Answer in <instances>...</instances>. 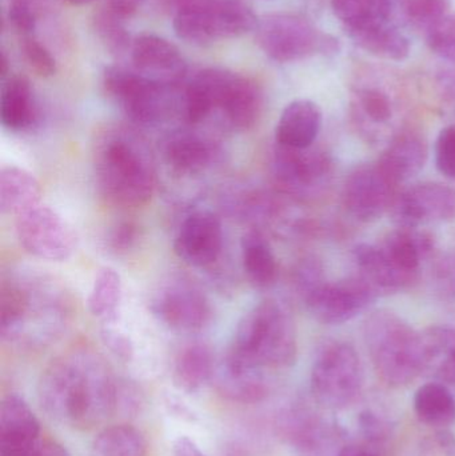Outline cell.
<instances>
[{"label": "cell", "instance_id": "53", "mask_svg": "<svg viewBox=\"0 0 455 456\" xmlns=\"http://www.w3.org/2000/svg\"><path fill=\"white\" fill-rule=\"evenodd\" d=\"M336 456H378L371 449L362 446L344 447Z\"/></svg>", "mask_w": 455, "mask_h": 456}, {"label": "cell", "instance_id": "39", "mask_svg": "<svg viewBox=\"0 0 455 456\" xmlns=\"http://www.w3.org/2000/svg\"><path fill=\"white\" fill-rule=\"evenodd\" d=\"M427 40L435 55L455 63V12L448 13L427 29Z\"/></svg>", "mask_w": 455, "mask_h": 456}, {"label": "cell", "instance_id": "43", "mask_svg": "<svg viewBox=\"0 0 455 456\" xmlns=\"http://www.w3.org/2000/svg\"><path fill=\"white\" fill-rule=\"evenodd\" d=\"M322 265L314 257H306L297 265L293 273V283L302 299L325 281Z\"/></svg>", "mask_w": 455, "mask_h": 456}, {"label": "cell", "instance_id": "13", "mask_svg": "<svg viewBox=\"0 0 455 456\" xmlns=\"http://www.w3.org/2000/svg\"><path fill=\"white\" fill-rule=\"evenodd\" d=\"M378 297L363 279L354 275L334 281L325 279L302 300L318 322L338 326L365 313Z\"/></svg>", "mask_w": 455, "mask_h": 456}, {"label": "cell", "instance_id": "37", "mask_svg": "<svg viewBox=\"0 0 455 456\" xmlns=\"http://www.w3.org/2000/svg\"><path fill=\"white\" fill-rule=\"evenodd\" d=\"M93 31L109 53L114 55H125L131 51L134 40L125 24V18L118 15L109 7L102 8L93 15Z\"/></svg>", "mask_w": 455, "mask_h": 456}, {"label": "cell", "instance_id": "23", "mask_svg": "<svg viewBox=\"0 0 455 456\" xmlns=\"http://www.w3.org/2000/svg\"><path fill=\"white\" fill-rule=\"evenodd\" d=\"M322 127V111L309 99H298L286 106L275 128V143L290 149L314 146Z\"/></svg>", "mask_w": 455, "mask_h": 456}, {"label": "cell", "instance_id": "15", "mask_svg": "<svg viewBox=\"0 0 455 456\" xmlns=\"http://www.w3.org/2000/svg\"><path fill=\"white\" fill-rule=\"evenodd\" d=\"M398 227L421 228L455 221V189L424 182L398 191L389 211Z\"/></svg>", "mask_w": 455, "mask_h": 456}, {"label": "cell", "instance_id": "1", "mask_svg": "<svg viewBox=\"0 0 455 456\" xmlns=\"http://www.w3.org/2000/svg\"><path fill=\"white\" fill-rule=\"evenodd\" d=\"M39 399L48 415L77 428H93L117 410V380L90 354L56 359L43 372Z\"/></svg>", "mask_w": 455, "mask_h": 456}, {"label": "cell", "instance_id": "54", "mask_svg": "<svg viewBox=\"0 0 455 456\" xmlns=\"http://www.w3.org/2000/svg\"><path fill=\"white\" fill-rule=\"evenodd\" d=\"M0 77H2V80L7 79L10 77V64H8V58L5 53H2V58H0Z\"/></svg>", "mask_w": 455, "mask_h": 456}, {"label": "cell", "instance_id": "4", "mask_svg": "<svg viewBox=\"0 0 455 456\" xmlns=\"http://www.w3.org/2000/svg\"><path fill=\"white\" fill-rule=\"evenodd\" d=\"M298 353L297 331L288 308L277 300L258 303L240 318L229 356L258 367L283 369Z\"/></svg>", "mask_w": 455, "mask_h": 456}, {"label": "cell", "instance_id": "26", "mask_svg": "<svg viewBox=\"0 0 455 456\" xmlns=\"http://www.w3.org/2000/svg\"><path fill=\"white\" fill-rule=\"evenodd\" d=\"M346 32L358 47L377 58L403 61L410 53L408 37L390 24V20L352 27Z\"/></svg>", "mask_w": 455, "mask_h": 456}, {"label": "cell", "instance_id": "32", "mask_svg": "<svg viewBox=\"0 0 455 456\" xmlns=\"http://www.w3.org/2000/svg\"><path fill=\"white\" fill-rule=\"evenodd\" d=\"M242 263L254 289H267L278 278V263L269 241L261 232L251 231L242 239Z\"/></svg>", "mask_w": 455, "mask_h": 456}, {"label": "cell", "instance_id": "24", "mask_svg": "<svg viewBox=\"0 0 455 456\" xmlns=\"http://www.w3.org/2000/svg\"><path fill=\"white\" fill-rule=\"evenodd\" d=\"M0 93V120L5 130L24 133L37 122V104L28 80L12 75L2 80Z\"/></svg>", "mask_w": 455, "mask_h": 456}, {"label": "cell", "instance_id": "45", "mask_svg": "<svg viewBox=\"0 0 455 456\" xmlns=\"http://www.w3.org/2000/svg\"><path fill=\"white\" fill-rule=\"evenodd\" d=\"M141 238V230L134 222H120L110 231L109 247L117 254H126L133 249Z\"/></svg>", "mask_w": 455, "mask_h": 456}, {"label": "cell", "instance_id": "44", "mask_svg": "<svg viewBox=\"0 0 455 456\" xmlns=\"http://www.w3.org/2000/svg\"><path fill=\"white\" fill-rule=\"evenodd\" d=\"M101 338L110 353L119 359L123 363H130L135 355V347L131 338L122 330L114 327V324H103L101 330Z\"/></svg>", "mask_w": 455, "mask_h": 456}, {"label": "cell", "instance_id": "14", "mask_svg": "<svg viewBox=\"0 0 455 456\" xmlns=\"http://www.w3.org/2000/svg\"><path fill=\"white\" fill-rule=\"evenodd\" d=\"M158 321L179 332H198L210 324V300L191 281L178 278L160 287L150 305Z\"/></svg>", "mask_w": 455, "mask_h": 456}, {"label": "cell", "instance_id": "16", "mask_svg": "<svg viewBox=\"0 0 455 456\" xmlns=\"http://www.w3.org/2000/svg\"><path fill=\"white\" fill-rule=\"evenodd\" d=\"M398 187L387 179L378 165H363L347 176L342 200L347 213L363 224L378 221L392 208Z\"/></svg>", "mask_w": 455, "mask_h": 456}, {"label": "cell", "instance_id": "33", "mask_svg": "<svg viewBox=\"0 0 455 456\" xmlns=\"http://www.w3.org/2000/svg\"><path fill=\"white\" fill-rule=\"evenodd\" d=\"M414 411L425 425L449 428L455 423L454 395L445 383H427L414 395Z\"/></svg>", "mask_w": 455, "mask_h": 456}, {"label": "cell", "instance_id": "46", "mask_svg": "<svg viewBox=\"0 0 455 456\" xmlns=\"http://www.w3.org/2000/svg\"><path fill=\"white\" fill-rule=\"evenodd\" d=\"M7 16L11 27H12L21 37L34 35L35 27H37V16H35V11L32 10L31 3H11Z\"/></svg>", "mask_w": 455, "mask_h": 456}, {"label": "cell", "instance_id": "51", "mask_svg": "<svg viewBox=\"0 0 455 456\" xmlns=\"http://www.w3.org/2000/svg\"><path fill=\"white\" fill-rule=\"evenodd\" d=\"M35 456H69L66 447L55 441L40 442L39 447Z\"/></svg>", "mask_w": 455, "mask_h": 456}, {"label": "cell", "instance_id": "12", "mask_svg": "<svg viewBox=\"0 0 455 456\" xmlns=\"http://www.w3.org/2000/svg\"><path fill=\"white\" fill-rule=\"evenodd\" d=\"M15 230L23 248L48 262H64L77 249L72 227L50 206L40 205L15 216Z\"/></svg>", "mask_w": 455, "mask_h": 456}, {"label": "cell", "instance_id": "42", "mask_svg": "<svg viewBox=\"0 0 455 456\" xmlns=\"http://www.w3.org/2000/svg\"><path fill=\"white\" fill-rule=\"evenodd\" d=\"M435 165L446 178L455 181V123L441 131L435 142Z\"/></svg>", "mask_w": 455, "mask_h": 456}, {"label": "cell", "instance_id": "8", "mask_svg": "<svg viewBox=\"0 0 455 456\" xmlns=\"http://www.w3.org/2000/svg\"><path fill=\"white\" fill-rule=\"evenodd\" d=\"M256 24L258 19L245 0H203L174 13L173 21L179 39L195 45L240 37Z\"/></svg>", "mask_w": 455, "mask_h": 456}, {"label": "cell", "instance_id": "52", "mask_svg": "<svg viewBox=\"0 0 455 456\" xmlns=\"http://www.w3.org/2000/svg\"><path fill=\"white\" fill-rule=\"evenodd\" d=\"M159 2L162 3L166 10L171 11L174 15L178 11L190 7V5L197 4V3L202 2V0H159Z\"/></svg>", "mask_w": 455, "mask_h": 456}, {"label": "cell", "instance_id": "47", "mask_svg": "<svg viewBox=\"0 0 455 456\" xmlns=\"http://www.w3.org/2000/svg\"><path fill=\"white\" fill-rule=\"evenodd\" d=\"M419 456H455V436L441 428L427 436L419 446Z\"/></svg>", "mask_w": 455, "mask_h": 456}, {"label": "cell", "instance_id": "9", "mask_svg": "<svg viewBox=\"0 0 455 456\" xmlns=\"http://www.w3.org/2000/svg\"><path fill=\"white\" fill-rule=\"evenodd\" d=\"M259 48L278 63L302 61L317 53H336L338 40L321 34L306 19L294 13H270L256 27Z\"/></svg>", "mask_w": 455, "mask_h": 456}, {"label": "cell", "instance_id": "38", "mask_svg": "<svg viewBox=\"0 0 455 456\" xmlns=\"http://www.w3.org/2000/svg\"><path fill=\"white\" fill-rule=\"evenodd\" d=\"M451 0H405L409 20L425 31L451 13Z\"/></svg>", "mask_w": 455, "mask_h": 456}, {"label": "cell", "instance_id": "6", "mask_svg": "<svg viewBox=\"0 0 455 456\" xmlns=\"http://www.w3.org/2000/svg\"><path fill=\"white\" fill-rule=\"evenodd\" d=\"M374 369L385 383L402 387L424 372L421 332L389 310L369 315L363 327Z\"/></svg>", "mask_w": 455, "mask_h": 456}, {"label": "cell", "instance_id": "18", "mask_svg": "<svg viewBox=\"0 0 455 456\" xmlns=\"http://www.w3.org/2000/svg\"><path fill=\"white\" fill-rule=\"evenodd\" d=\"M130 55L134 69L147 79L179 86L186 77L187 63L181 50L159 35L143 34L135 37Z\"/></svg>", "mask_w": 455, "mask_h": 456}, {"label": "cell", "instance_id": "20", "mask_svg": "<svg viewBox=\"0 0 455 456\" xmlns=\"http://www.w3.org/2000/svg\"><path fill=\"white\" fill-rule=\"evenodd\" d=\"M378 246L387 262L414 284L422 263L435 249V238L421 228L398 227L387 233Z\"/></svg>", "mask_w": 455, "mask_h": 456}, {"label": "cell", "instance_id": "11", "mask_svg": "<svg viewBox=\"0 0 455 456\" xmlns=\"http://www.w3.org/2000/svg\"><path fill=\"white\" fill-rule=\"evenodd\" d=\"M275 181L286 194L297 200H313L323 194L333 178V159L314 146L290 149L275 143L272 159Z\"/></svg>", "mask_w": 455, "mask_h": 456}, {"label": "cell", "instance_id": "50", "mask_svg": "<svg viewBox=\"0 0 455 456\" xmlns=\"http://www.w3.org/2000/svg\"><path fill=\"white\" fill-rule=\"evenodd\" d=\"M174 456H206L194 441L187 436H179L173 446Z\"/></svg>", "mask_w": 455, "mask_h": 456}, {"label": "cell", "instance_id": "34", "mask_svg": "<svg viewBox=\"0 0 455 456\" xmlns=\"http://www.w3.org/2000/svg\"><path fill=\"white\" fill-rule=\"evenodd\" d=\"M122 278L115 268L102 267L93 279V289L88 295V310L93 318L103 324H115L122 305Z\"/></svg>", "mask_w": 455, "mask_h": 456}, {"label": "cell", "instance_id": "5", "mask_svg": "<svg viewBox=\"0 0 455 456\" xmlns=\"http://www.w3.org/2000/svg\"><path fill=\"white\" fill-rule=\"evenodd\" d=\"M67 305L61 291L37 276H12L0 289V334L7 342L26 335L55 331L66 319Z\"/></svg>", "mask_w": 455, "mask_h": 456}, {"label": "cell", "instance_id": "41", "mask_svg": "<svg viewBox=\"0 0 455 456\" xmlns=\"http://www.w3.org/2000/svg\"><path fill=\"white\" fill-rule=\"evenodd\" d=\"M430 281L438 297L455 302V248L449 249L435 260Z\"/></svg>", "mask_w": 455, "mask_h": 456}, {"label": "cell", "instance_id": "21", "mask_svg": "<svg viewBox=\"0 0 455 456\" xmlns=\"http://www.w3.org/2000/svg\"><path fill=\"white\" fill-rule=\"evenodd\" d=\"M427 159V141L416 131L402 130L387 142L377 165L392 183L400 187L421 173Z\"/></svg>", "mask_w": 455, "mask_h": 456}, {"label": "cell", "instance_id": "48", "mask_svg": "<svg viewBox=\"0 0 455 456\" xmlns=\"http://www.w3.org/2000/svg\"><path fill=\"white\" fill-rule=\"evenodd\" d=\"M360 430L368 442H379L386 438V426L373 412L361 414Z\"/></svg>", "mask_w": 455, "mask_h": 456}, {"label": "cell", "instance_id": "55", "mask_svg": "<svg viewBox=\"0 0 455 456\" xmlns=\"http://www.w3.org/2000/svg\"><path fill=\"white\" fill-rule=\"evenodd\" d=\"M66 2L71 3L74 5L87 4V3L93 2V0H66Z\"/></svg>", "mask_w": 455, "mask_h": 456}, {"label": "cell", "instance_id": "49", "mask_svg": "<svg viewBox=\"0 0 455 456\" xmlns=\"http://www.w3.org/2000/svg\"><path fill=\"white\" fill-rule=\"evenodd\" d=\"M144 0H107V7L123 18H130L143 4Z\"/></svg>", "mask_w": 455, "mask_h": 456}, {"label": "cell", "instance_id": "3", "mask_svg": "<svg viewBox=\"0 0 455 456\" xmlns=\"http://www.w3.org/2000/svg\"><path fill=\"white\" fill-rule=\"evenodd\" d=\"M181 115L189 125H202L218 115L227 128L251 130L264 110L258 86L237 72L210 67L198 72L184 88Z\"/></svg>", "mask_w": 455, "mask_h": 456}, {"label": "cell", "instance_id": "27", "mask_svg": "<svg viewBox=\"0 0 455 456\" xmlns=\"http://www.w3.org/2000/svg\"><path fill=\"white\" fill-rule=\"evenodd\" d=\"M357 276L366 281L377 294H393L411 287L382 254L378 243H363L355 247L354 254Z\"/></svg>", "mask_w": 455, "mask_h": 456}, {"label": "cell", "instance_id": "22", "mask_svg": "<svg viewBox=\"0 0 455 456\" xmlns=\"http://www.w3.org/2000/svg\"><path fill=\"white\" fill-rule=\"evenodd\" d=\"M218 155L215 144L199 131H174L163 144V157L174 173L198 175L207 170Z\"/></svg>", "mask_w": 455, "mask_h": 456}, {"label": "cell", "instance_id": "25", "mask_svg": "<svg viewBox=\"0 0 455 456\" xmlns=\"http://www.w3.org/2000/svg\"><path fill=\"white\" fill-rule=\"evenodd\" d=\"M219 393L240 403H256L267 395L262 369L242 363L227 355L218 371H215Z\"/></svg>", "mask_w": 455, "mask_h": 456}, {"label": "cell", "instance_id": "28", "mask_svg": "<svg viewBox=\"0 0 455 456\" xmlns=\"http://www.w3.org/2000/svg\"><path fill=\"white\" fill-rule=\"evenodd\" d=\"M42 187L29 171L5 166L0 171V211L4 216H20L40 205Z\"/></svg>", "mask_w": 455, "mask_h": 456}, {"label": "cell", "instance_id": "29", "mask_svg": "<svg viewBox=\"0 0 455 456\" xmlns=\"http://www.w3.org/2000/svg\"><path fill=\"white\" fill-rule=\"evenodd\" d=\"M421 337L424 372L438 382L455 385V329L429 327Z\"/></svg>", "mask_w": 455, "mask_h": 456}, {"label": "cell", "instance_id": "19", "mask_svg": "<svg viewBox=\"0 0 455 456\" xmlns=\"http://www.w3.org/2000/svg\"><path fill=\"white\" fill-rule=\"evenodd\" d=\"M40 423L23 396L8 394L0 404V456H35Z\"/></svg>", "mask_w": 455, "mask_h": 456}, {"label": "cell", "instance_id": "40", "mask_svg": "<svg viewBox=\"0 0 455 456\" xmlns=\"http://www.w3.org/2000/svg\"><path fill=\"white\" fill-rule=\"evenodd\" d=\"M20 48L24 61L37 77H50L55 75V58L45 45L34 37V35L21 37Z\"/></svg>", "mask_w": 455, "mask_h": 456}, {"label": "cell", "instance_id": "35", "mask_svg": "<svg viewBox=\"0 0 455 456\" xmlns=\"http://www.w3.org/2000/svg\"><path fill=\"white\" fill-rule=\"evenodd\" d=\"M93 450L99 456H146L147 441L134 426L114 425L96 436Z\"/></svg>", "mask_w": 455, "mask_h": 456}, {"label": "cell", "instance_id": "17", "mask_svg": "<svg viewBox=\"0 0 455 456\" xmlns=\"http://www.w3.org/2000/svg\"><path fill=\"white\" fill-rule=\"evenodd\" d=\"M223 228L215 214L198 210L190 214L179 227L174 251L192 267H208L221 256Z\"/></svg>", "mask_w": 455, "mask_h": 456}, {"label": "cell", "instance_id": "56", "mask_svg": "<svg viewBox=\"0 0 455 456\" xmlns=\"http://www.w3.org/2000/svg\"><path fill=\"white\" fill-rule=\"evenodd\" d=\"M12 2H27V3H31V0H12Z\"/></svg>", "mask_w": 455, "mask_h": 456}, {"label": "cell", "instance_id": "30", "mask_svg": "<svg viewBox=\"0 0 455 456\" xmlns=\"http://www.w3.org/2000/svg\"><path fill=\"white\" fill-rule=\"evenodd\" d=\"M394 112L392 99L378 88H363L355 96L354 115L358 130L368 141H382L381 136L390 131Z\"/></svg>", "mask_w": 455, "mask_h": 456}, {"label": "cell", "instance_id": "2", "mask_svg": "<svg viewBox=\"0 0 455 456\" xmlns=\"http://www.w3.org/2000/svg\"><path fill=\"white\" fill-rule=\"evenodd\" d=\"M99 194L115 208H143L155 190V167L146 144L133 131L112 127L102 134L93 154Z\"/></svg>", "mask_w": 455, "mask_h": 456}, {"label": "cell", "instance_id": "31", "mask_svg": "<svg viewBox=\"0 0 455 456\" xmlns=\"http://www.w3.org/2000/svg\"><path fill=\"white\" fill-rule=\"evenodd\" d=\"M215 374L214 356L210 348L202 343L187 346L176 356L173 380L179 391L198 393Z\"/></svg>", "mask_w": 455, "mask_h": 456}, {"label": "cell", "instance_id": "7", "mask_svg": "<svg viewBox=\"0 0 455 456\" xmlns=\"http://www.w3.org/2000/svg\"><path fill=\"white\" fill-rule=\"evenodd\" d=\"M102 85L123 114L138 125L154 126L176 112L181 114L179 86L162 85L147 79L135 69L119 66L104 69Z\"/></svg>", "mask_w": 455, "mask_h": 456}, {"label": "cell", "instance_id": "10", "mask_svg": "<svg viewBox=\"0 0 455 456\" xmlns=\"http://www.w3.org/2000/svg\"><path fill=\"white\" fill-rule=\"evenodd\" d=\"M313 396L326 409L339 410L352 404L363 387V367L349 343L326 346L315 359L310 378Z\"/></svg>", "mask_w": 455, "mask_h": 456}, {"label": "cell", "instance_id": "36", "mask_svg": "<svg viewBox=\"0 0 455 456\" xmlns=\"http://www.w3.org/2000/svg\"><path fill=\"white\" fill-rule=\"evenodd\" d=\"M331 5L345 28L389 20L392 13L390 0H331Z\"/></svg>", "mask_w": 455, "mask_h": 456}]
</instances>
